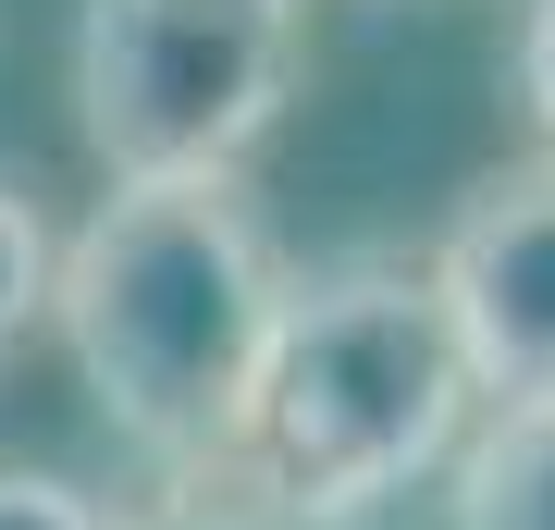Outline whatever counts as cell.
Returning a JSON list of instances; mask_svg holds the SVG:
<instances>
[{"label": "cell", "mask_w": 555, "mask_h": 530, "mask_svg": "<svg viewBox=\"0 0 555 530\" xmlns=\"http://www.w3.org/2000/svg\"><path fill=\"white\" fill-rule=\"evenodd\" d=\"M506 87H518V112H531V137H543V160H555V0H518Z\"/></svg>", "instance_id": "obj_9"}, {"label": "cell", "mask_w": 555, "mask_h": 530, "mask_svg": "<svg viewBox=\"0 0 555 530\" xmlns=\"http://www.w3.org/2000/svg\"><path fill=\"white\" fill-rule=\"evenodd\" d=\"M0 530H112V506H100L87 481H62V469L0 456Z\"/></svg>", "instance_id": "obj_8"}, {"label": "cell", "mask_w": 555, "mask_h": 530, "mask_svg": "<svg viewBox=\"0 0 555 530\" xmlns=\"http://www.w3.org/2000/svg\"><path fill=\"white\" fill-rule=\"evenodd\" d=\"M112 530H284V518L259 506V493H235L222 469H173V481L149 493V506H124Z\"/></svg>", "instance_id": "obj_7"}, {"label": "cell", "mask_w": 555, "mask_h": 530, "mask_svg": "<svg viewBox=\"0 0 555 530\" xmlns=\"http://www.w3.org/2000/svg\"><path fill=\"white\" fill-rule=\"evenodd\" d=\"M309 0H87L75 124L100 173H235L284 124Z\"/></svg>", "instance_id": "obj_3"}, {"label": "cell", "mask_w": 555, "mask_h": 530, "mask_svg": "<svg viewBox=\"0 0 555 530\" xmlns=\"http://www.w3.org/2000/svg\"><path fill=\"white\" fill-rule=\"evenodd\" d=\"M284 259L235 173H112L87 235L50 259V321L124 444L173 469H222L247 371L272 346Z\"/></svg>", "instance_id": "obj_1"}, {"label": "cell", "mask_w": 555, "mask_h": 530, "mask_svg": "<svg viewBox=\"0 0 555 530\" xmlns=\"http://www.w3.org/2000/svg\"><path fill=\"white\" fill-rule=\"evenodd\" d=\"M420 272H433V309L456 334L469 395H494V408L555 395V160L481 173Z\"/></svg>", "instance_id": "obj_4"}, {"label": "cell", "mask_w": 555, "mask_h": 530, "mask_svg": "<svg viewBox=\"0 0 555 530\" xmlns=\"http://www.w3.org/2000/svg\"><path fill=\"white\" fill-rule=\"evenodd\" d=\"M50 259L62 247H50V222H38V185L0 160V358L50 321Z\"/></svg>", "instance_id": "obj_6"}, {"label": "cell", "mask_w": 555, "mask_h": 530, "mask_svg": "<svg viewBox=\"0 0 555 530\" xmlns=\"http://www.w3.org/2000/svg\"><path fill=\"white\" fill-rule=\"evenodd\" d=\"M456 419H469V371H456V334L433 309V272L334 259V272L284 284L222 481L259 493L284 530H346L433 469Z\"/></svg>", "instance_id": "obj_2"}, {"label": "cell", "mask_w": 555, "mask_h": 530, "mask_svg": "<svg viewBox=\"0 0 555 530\" xmlns=\"http://www.w3.org/2000/svg\"><path fill=\"white\" fill-rule=\"evenodd\" d=\"M456 530H555V395L494 408L456 456Z\"/></svg>", "instance_id": "obj_5"}]
</instances>
